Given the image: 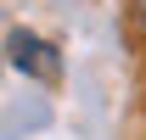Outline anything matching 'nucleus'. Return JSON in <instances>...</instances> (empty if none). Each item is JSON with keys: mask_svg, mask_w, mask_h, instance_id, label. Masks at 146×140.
I'll return each mask as SVG.
<instances>
[{"mask_svg": "<svg viewBox=\"0 0 146 140\" xmlns=\"http://www.w3.org/2000/svg\"><path fill=\"white\" fill-rule=\"evenodd\" d=\"M6 51H11V67H23L28 79H45V84H51L56 73H62V56H56L39 34H28V28H17V34L6 39Z\"/></svg>", "mask_w": 146, "mask_h": 140, "instance_id": "f257e3e1", "label": "nucleus"}]
</instances>
